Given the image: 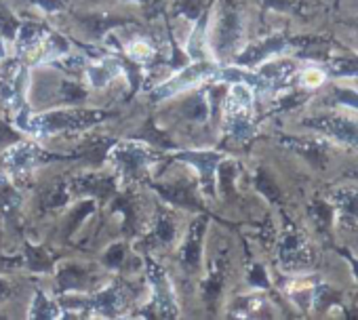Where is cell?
<instances>
[{
  "mask_svg": "<svg viewBox=\"0 0 358 320\" xmlns=\"http://www.w3.org/2000/svg\"><path fill=\"white\" fill-rule=\"evenodd\" d=\"M339 74H358V61H350V64H343Z\"/></svg>",
  "mask_w": 358,
  "mask_h": 320,
  "instance_id": "8",
  "label": "cell"
},
{
  "mask_svg": "<svg viewBox=\"0 0 358 320\" xmlns=\"http://www.w3.org/2000/svg\"><path fill=\"white\" fill-rule=\"evenodd\" d=\"M207 34H209V28L205 22L194 26V30L186 43V55L190 57V61H209V49H207L209 38H207Z\"/></svg>",
  "mask_w": 358,
  "mask_h": 320,
  "instance_id": "3",
  "label": "cell"
},
{
  "mask_svg": "<svg viewBox=\"0 0 358 320\" xmlns=\"http://www.w3.org/2000/svg\"><path fill=\"white\" fill-rule=\"evenodd\" d=\"M215 72H217V68L211 66L209 61H192L190 68H184L173 78H169L164 85H160L156 91V97H173V95H179L184 91H190V89L199 87L201 82L215 78Z\"/></svg>",
  "mask_w": 358,
  "mask_h": 320,
  "instance_id": "1",
  "label": "cell"
},
{
  "mask_svg": "<svg viewBox=\"0 0 358 320\" xmlns=\"http://www.w3.org/2000/svg\"><path fill=\"white\" fill-rule=\"evenodd\" d=\"M301 82L306 87H320L324 82V74L320 70H306L301 76Z\"/></svg>",
  "mask_w": 358,
  "mask_h": 320,
  "instance_id": "7",
  "label": "cell"
},
{
  "mask_svg": "<svg viewBox=\"0 0 358 320\" xmlns=\"http://www.w3.org/2000/svg\"><path fill=\"white\" fill-rule=\"evenodd\" d=\"M127 55H129L133 61H137V64H148V61L154 59L156 49H154V45H152L150 41L137 38V41H133V43L127 47Z\"/></svg>",
  "mask_w": 358,
  "mask_h": 320,
  "instance_id": "6",
  "label": "cell"
},
{
  "mask_svg": "<svg viewBox=\"0 0 358 320\" xmlns=\"http://www.w3.org/2000/svg\"><path fill=\"white\" fill-rule=\"evenodd\" d=\"M9 156H7V163H9V167L11 169H20L22 173H26V171H30V167L36 163V150H32V147H28V145H17V147H13L11 152H7Z\"/></svg>",
  "mask_w": 358,
  "mask_h": 320,
  "instance_id": "5",
  "label": "cell"
},
{
  "mask_svg": "<svg viewBox=\"0 0 358 320\" xmlns=\"http://www.w3.org/2000/svg\"><path fill=\"white\" fill-rule=\"evenodd\" d=\"M7 57H9V43L3 36H0V61L7 59Z\"/></svg>",
  "mask_w": 358,
  "mask_h": 320,
  "instance_id": "9",
  "label": "cell"
},
{
  "mask_svg": "<svg viewBox=\"0 0 358 320\" xmlns=\"http://www.w3.org/2000/svg\"><path fill=\"white\" fill-rule=\"evenodd\" d=\"M122 74V64L114 57H108V59H101L93 66H87L85 68V76H87V82L93 87V89H101L106 87L108 82H112L114 78H118Z\"/></svg>",
  "mask_w": 358,
  "mask_h": 320,
  "instance_id": "2",
  "label": "cell"
},
{
  "mask_svg": "<svg viewBox=\"0 0 358 320\" xmlns=\"http://www.w3.org/2000/svg\"><path fill=\"white\" fill-rule=\"evenodd\" d=\"M318 126L324 133H329L331 137H335V139H341V141H348V143H358V129L354 124H350L348 120L327 118V120L318 122Z\"/></svg>",
  "mask_w": 358,
  "mask_h": 320,
  "instance_id": "4",
  "label": "cell"
}]
</instances>
